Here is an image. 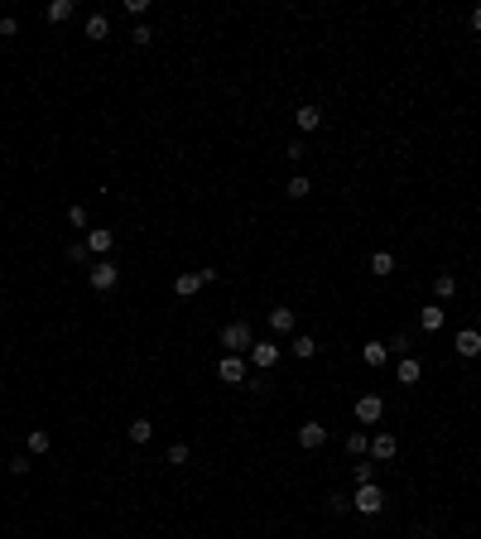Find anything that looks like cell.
I'll return each instance as SVG.
<instances>
[{
    "label": "cell",
    "mask_w": 481,
    "mask_h": 539,
    "mask_svg": "<svg viewBox=\"0 0 481 539\" xmlns=\"http://www.w3.org/2000/svg\"><path fill=\"white\" fill-rule=\"evenodd\" d=\"M245 361H250L255 371H269V366L279 361V342H255V347L245 351Z\"/></svg>",
    "instance_id": "cell-6"
},
{
    "label": "cell",
    "mask_w": 481,
    "mask_h": 539,
    "mask_svg": "<svg viewBox=\"0 0 481 539\" xmlns=\"http://www.w3.org/2000/svg\"><path fill=\"white\" fill-rule=\"evenodd\" d=\"M294 126H298L303 135H313V131L322 126V111L313 107V102H308V107H298V111H294Z\"/></svg>",
    "instance_id": "cell-11"
},
{
    "label": "cell",
    "mask_w": 481,
    "mask_h": 539,
    "mask_svg": "<svg viewBox=\"0 0 481 539\" xmlns=\"http://www.w3.org/2000/svg\"><path fill=\"white\" fill-rule=\"evenodd\" d=\"M265 323L274 327L279 337H284V332H294V327H298V318H294V308H269V318H265Z\"/></svg>",
    "instance_id": "cell-12"
},
{
    "label": "cell",
    "mask_w": 481,
    "mask_h": 539,
    "mask_svg": "<svg viewBox=\"0 0 481 539\" xmlns=\"http://www.w3.org/2000/svg\"><path fill=\"white\" fill-rule=\"evenodd\" d=\"M126 438H130L135 448H145V443L154 438V424H150V419H130V424H126Z\"/></svg>",
    "instance_id": "cell-14"
},
{
    "label": "cell",
    "mask_w": 481,
    "mask_h": 539,
    "mask_svg": "<svg viewBox=\"0 0 481 539\" xmlns=\"http://www.w3.org/2000/svg\"><path fill=\"white\" fill-rule=\"evenodd\" d=\"M29 453H49V429H29Z\"/></svg>",
    "instance_id": "cell-27"
},
{
    "label": "cell",
    "mask_w": 481,
    "mask_h": 539,
    "mask_svg": "<svg viewBox=\"0 0 481 539\" xmlns=\"http://www.w3.org/2000/svg\"><path fill=\"white\" fill-rule=\"evenodd\" d=\"M472 29H477V34H481V5H477V10H472Z\"/></svg>",
    "instance_id": "cell-35"
},
{
    "label": "cell",
    "mask_w": 481,
    "mask_h": 539,
    "mask_svg": "<svg viewBox=\"0 0 481 539\" xmlns=\"http://www.w3.org/2000/svg\"><path fill=\"white\" fill-rule=\"evenodd\" d=\"M73 10H78L73 0H54V5H49V25H68V20H73Z\"/></svg>",
    "instance_id": "cell-21"
},
{
    "label": "cell",
    "mask_w": 481,
    "mask_h": 539,
    "mask_svg": "<svg viewBox=\"0 0 481 539\" xmlns=\"http://www.w3.org/2000/svg\"><path fill=\"white\" fill-rule=\"evenodd\" d=\"M15 34H20V20H15V15H5V20H0V39H15Z\"/></svg>",
    "instance_id": "cell-30"
},
{
    "label": "cell",
    "mask_w": 481,
    "mask_h": 539,
    "mask_svg": "<svg viewBox=\"0 0 481 539\" xmlns=\"http://www.w3.org/2000/svg\"><path fill=\"white\" fill-rule=\"evenodd\" d=\"M106 34H111L106 15H92V20H87V39H106Z\"/></svg>",
    "instance_id": "cell-24"
},
{
    "label": "cell",
    "mask_w": 481,
    "mask_h": 539,
    "mask_svg": "<svg viewBox=\"0 0 481 539\" xmlns=\"http://www.w3.org/2000/svg\"><path fill=\"white\" fill-rule=\"evenodd\" d=\"M453 351L462 356V361H472V356H481V332H477V327H462V332L453 337Z\"/></svg>",
    "instance_id": "cell-7"
},
{
    "label": "cell",
    "mask_w": 481,
    "mask_h": 539,
    "mask_svg": "<svg viewBox=\"0 0 481 539\" xmlns=\"http://www.w3.org/2000/svg\"><path fill=\"white\" fill-rule=\"evenodd\" d=\"M87 255H92V250H87V241H73V246H68V260H73V265H82Z\"/></svg>",
    "instance_id": "cell-29"
},
{
    "label": "cell",
    "mask_w": 481,
    "mask_h": 539,
    "mask_svg": "<svg viewBox=\"0 0 481 539\" xmlns=\"http://www.w3.org/2000/svg\"><path fill=\"white\" fill-rule=\"evenodd\" d=\"M221 347H226V356H245V351L255 347V332H250V323H245V318L226 323V327H221Z\"/></svg>",
    "instance_id": "cell-1"
},
{
    "label": "cell",
    "mask_w": 481,
    "mask_h": 539,
    "mask_svg": "<svg viewBox=\"0 0 481 539\" xmlns=\"http://www.w3.org/2000/svg\"><path fill=\"white\" fill-rule=\"evenodd\" d=\"M322 443H327V429H322L318 419H308V424H298V448H308V453H318Z\"/></svg>",
    "instance_id": "cell-8"
},
{
    "label": "cell",
    "mask_w": 481,
    "mask_h": 539,
    "mask_svg": "<svg viewBox=\"0 0 481 539\" xmlns=\"http://www.w3.org/2000/svg\"><path fill=\"white\" fill-rule=\"evenodd\" d=\"M443 323H448V313H443L438 303H428V308H419V327H424V332H438Z\"/></svg>",
    "instance_id": "cell-16"
},
{
    "label": "cell",
    "mask_w": 481,
    "mask_h": 539,
    "mask_svg": "<svg viewBox=\"0 0 481 539\" xmlns=\"http://www.w3.org/2000/svg\"><path fill=\"white\" fill-rule=\"evenodd\" d=\"M289 351H294L298 361H313V356H318V337H308V332H294V342H289Z\"/></svg>",
    "instance_id": "cell-13"
},
{
    "label": "cell",
    "mask_w": 481,
    "mask_h": 539,
    "mask_svg": "<svg viewBox=\"0 0 481 539\" xmlns=\"http://www.w3.org/2000/svg\"><path fill=\"white\" fill-rule=\"evenodd\" d=\"M361 361H366V366H385V361H390V347H385V342H366V347H361Z\"/></svg>",
    "instance_id": "cell-18"
},
{
    "label": "cell",
    "mask_w": 481,
    "mask_h": 539,
    "mask_svg": "<svg viewBox=\"0 0 481 539\" xmlns=\"http://www.w3.org/2000/svg\"><path fill=\"white\" fill-rule=\"evenodd\" d=\"M371 458L375 462H390V458H395V433H385V429L371 433Z\"/></svg>",
    "instance_id": "cell-10"
},
{
    "label": "cell",
    "mask_w": 481,
    "mask_h": 539,
    "mask_svg": "<svg viewBox=\"0 0 481 539\" xmlns=\"http://www.w3.org/2000/svg\"><path fill=\"white\" fill-rule=\"evenodd\" d=\"M111 246H116V231H87V250H92V255H102V260H106Z\"/></svg>",
    "instance_id": "cell-15"
},
{
    "label": "cell",
    "mask_w": 481,
    "mask_h": 539,
    "mask_svg": "<svg viewBox=\"0 0 481 539\" xmlns=\"http://www.w3.org/2000/svg\"><path fill=\"white\" fill-rule=\"evenodd\" d=\"M385 347L395 351V356H404V351H409V337H404V332H395V342H385Z\"/></svg>",
    "instance_id": "cell-34"
},
{
    "label": "cell",
    "mask_w": 481,
    "mask_h": 539,
    "mask_svg": "<svg viewBox=\"0 0 481 539\" xmlns=\"http://www.w3.org/2000/svg\"><path fill=\"white\" fill-rule=\"evenodd\" d=\"M433 294H438V298H453V294H457V279L448 274V270H443V274L433 279Z\"/></svg>",
    "instance_id": "cell-23"
},
{
    "label": "cell",
    "mask_w": 481,
    "mask_h": 539,
    "mask_svg": "<svg viewBox=\"0 0 481 539\" xmlns=\"http://www.w3.org/2000/svg\"><path fill=\"white\" fill-rule=\"evenodd\" d=\"M351 506H356V515H380L385 511V491L380 486H356V496H351Z\"/></svg>",
    "instance_id": "cell-3"
},
{
    "label": "cell",
    "mask_w": 481,
    "mask_h": 539,
    "mask_svg": "<svg viewBox=\"0 0 481 539\" xmlns=\"http://www.w3.org/2000/svg\"><path fill=\"white\" fill-rule=\"evenodd\" d=\"M68 222H73V226H87V207L73 202V207H68Z\"/></svg>",
    "instance_id": "cell-32"
},
{
    "label": "cell",
    "mask_w": 481,
    "mask_h": 539,
    "mask_svg": "<svg viewBox=\"0 0 481 539\" xmlns=\"http://www.w3.org/2000/svg\"><path fill=\"white\" fill-rule=\"evenodd\" d=\"M212 279H217V270H188V274H178V279H173V294H178V298H193L202 284H212Z\"/></svg>",
    "instance_id": "cell-5"
},
{
    "label": "cell",
    "mask_w": 481,
    "mask_h": 539,
    "mask_svg": "<svg viewBox=\"0 0 481 539\" xmlns=\"http://www.w3.org/2000/svg\"><path fill=\"white\" fill-rule=\"evenodd\" d=\"M395 376H400V385H419V376H424V366H419L414 356H400V366H395Z\"/></svg>",
    "instance_id": "cell-17"
},
{
    "label": "cell",
    "mask_w": 481,
    "mask_h": 539,
    "mask_svg": "<svg viewBox=\"0 0 481 539\" xmlns=\"http://www.w3.org/2000/svg\"><path fill=\"white\" fill-rule=\"evenodd\" d=\"M327 511H332V515H347L351 501H347V496H327Z\"/></svg>",
    "instance_id": "cell-31"
},
{
    "label": "cell",
    "mask_w": 481,
    "mask_h": 539,
    "mask_svg": "<svg viewBox=\"0 0 481 539\" xmlns=\"http://www.w3.org/2000/svg\"><path fill=\"white\" fill-rule=\"evenodd\" d=\"M371 274H375V279L395 274V255H390V250H375V255H371Z\"/></svg>",
    "instance_id": "cell-20"
},
{
    "label": "cell",
    "mask_w": 481,
    "mask_h": 539,
    "mask_svg": "<svg viewBox=\"0 0 481 539\" xmlns=\"http://www.w3.org/2000/svg\"><path fill=\"white\" fill-rule=\"evenodd\" d=\"M87 284H92L97 294H111V289L121 284V265H116V260H97V265L87 270Z\"/></svg>",
    "instance_id": "cell-2"
},
{
    "label": "cell",
    "mask_w": 481,
    "mask_h": 539,
    "mask_svg": "<svg viewBox=\"0 0 481 539\" xmlns=\"http://www.w3.org/2000/svg\"><path fill=\"white\" fill-rule=\"evenodd\" d=\"M217 380H221V385H245V380H250L245 356H221V361H217Z\"/></svg>",
    "instance_id": "cell-4"
},
{
    "label": "cell",
    "mask_w": 481,
    "mask_h": 539,
    "mask_svg": "<svg viewBox=\"0 0 481 539\" xmlns=\"http://www.w3.org/2000/svg\"><path fill=\"white\" fill-rule=\"evenodd\" d=\"M351 477H356V486H371V482H375V462H361V458H356Z\"/></svg>",
    "instance_id": "cell-25"
},
{
    "label": "cell",
    "mask_w": 481,
    "mask_h": 539,
    "mask_svg": "<svg viewBox=\"0 0 481 539\" xmlns=\"http://www.w3.org/2000/svg\"><path fill=\"white\" fill-rule=\"evenodd\" d=\"M130 44H135V49H150V44H154V29H150V25H135L130 29Z\"/></svg>",
    "instance_id": "cell-26"
},
{
    "label": "cell",
    "mask_w": 481,
    "mask_h": 539,
    "mask_svg": "<svg viewBox=\"0 0 481 539\" xmlns=\"http://www.w3.org/2000/svg\"><path fill=\"white\" fill-rule=\"evenodd\" d=\"M188 458H193V448H188V443H173V448H169V467H183Z\"/></svg>",
    "instance_id": "cell-28"
},
{
    "label": "cell",
    "mask_w": 481,
    "mask_h": 539,
    "mask_svg": "<svg viewBox=\"0 0 481 539\" xmlns=\"http://www.w3.org/2000/svg\"><path fill=\"white\" fill-rule=\"evenodd\" d=\"M380 414H385V400H380V395H361V400H356V424H380Z\"/></svg>",
    "instance_id": "cell-9"
},
{
    "label": "cell",
    "mask_w": 481,
    "mask_h": 539,
    "mask_svg": "<svg viewBox=\"0 0 481 539\" xmlns=\"http://www.w3.org/2000/svg\"><path fill=\"white\" fill-rule=\"evenodd\" d=\"M308 193H313V183H308V178H303V174H294V178H289V183H284V198H289V202H303V198H308Z\"/></svg>",
    "instance_id": "cell-19"
},
{
    "label": "cell",
    "mask_w": 481,
    "mask_h": 539,
    "mask_svg": "<svg viewBox=\"0 0 481 539\" xmlns=\"http://www.w3.org/2000/svg\"><path fill=\"white\" fill-rule=\"evenodd\" d=\"M303 155H308V145H303V140H289V150H284V159H303Z\"/></svg>",
    "instance_id": "cell-33"
},
{
    "label": "cell",
    "mask_w": 481,
    "mask_h": 539,
    "mask_svg": "<svg viewBox=\"0 0 481 539\" xmlns=\"http://www.w3.org/2000/svg\"><path fill=\"white\" fill-rule=\"evenodd\" d=\"M347 453H351V458H366V453H371V438H366L361 429H351L347 433Z\"/></svg>",
    "instance_id": "cell-22"
}]
</instances>
